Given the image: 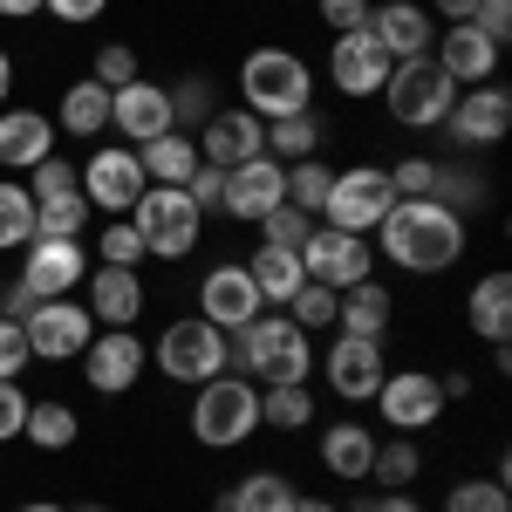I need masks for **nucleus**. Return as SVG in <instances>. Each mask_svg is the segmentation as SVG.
Masks as SVG:
<instances>
[{
    "mask_svg": "<svg viewBox=\"0 0 512 512\" xmlns=\"http://www.w3.org/2000/svg\"><path fill=\"white\" fill-rule=\"evenodd\" d=\"M444 512H512L506 478H458L444 492Z\"/></svg>",
    "mask_w": 512,
    "mask_h": 512,
    "instance_id": "nucleus-41",
    "label": "nucleus"
},
{
    "mask_svg": "<svg viewBox=\"0 0 512 512\" xmlns=\"http://www.w3.org/2000/svg\"><path fill=\"white\" fill-rule=\"evenodd\" d=\"M35 239V192L21 178H0V253H21Z\"/></svg>",
    "mask_w": 512,
    "mask_h": 512,
    "instance_id": "nucleus-37",
    "label": "nucleus"
},
{
    "mask_svg": "<svg viewBox=\"0 0 512 512\" xmlns=\"http://www.w3.org/2000/svg\"><path fill=\"white\" fill-rule=\"evenodd\" d=\"M465 321H472V335H485L492 349L512 335V280H506V267H492V274L472 280V294H465Z\"/></svg>",
    "mask_w": 512,
    "mask_h": 512,
    "instance_id": "nucleus-28",
    "label": "nucleus"
},
{
    "mask_svg": "<svg viewBox=\"0 0 512 512\" xmlns=\"http://www.w3.org/2000/svg\"><path fill=\"white\" fill-rule=\"evenodd\" d=\"M383 171H390L396 198H431V185H437V158H417V151L403 164H383Z\"/></svg>",
    "mask_w": 512,
    "mask_h": 512,
    "instance_id": "nucleus-46",
    "label": "nucleus"
},
{
    "mask_svg": "<svg viewBox=\"0 0 512 512\" xmlns=\"http://www.w3.org/2000/svg\"><path fill=\"white\" fill-rule=\"evenodd\" d=\"M96 260H103V267H137V260H151V253H144V233H137L130 219H110V226L96 233Z\"/></svg>",
    "mask_w": 512,
    "mask_h": 512,
    "instance_id": "nucleus-42",
    "label": "nucleus"
},
{
    "mask_svg": "<svg viewBox=\"0 0 512 512\" xmlns=\"http://www.w3.org/2000/svg\"><path fill=\"white\" fill-rule=\"evenodd\" d=\"M287 321H301L308 335L335 328V287H315V280H301V294L287 301Z\"/></svg>",
    "mask_w": 512,
    "mask_h": 512,
    "instance_id": "nucleus-43",
    "label": "nucleus"
},
{
    "mask_svg": "<svg viewBox=\"0 0 512 512\" xmlns=\"http://www.w3.org/2000/svg\"><path fill=\"white\" fill-rule=\"evenodd\" d=\"M198 315L212 321L219 335H239L253 315H267V301H260V287H253V274H246V260L205 267V280H198Z\"/></svg>",
    "mask_w": 512,
    "mask_h": 512,
    "instance_id": "nucleus-17",
    "label": "nucleus"
},
{
    "mask_svg": "<svg viewBox=\"0 0 512 512\" xmlns=\"http://www.w3.org/2000/svg\"><path fill=\"white\" fill-rule=\"evenodd\" d=\"M21 424H28V396H21V383H0V444H14Z\"/></svg>",
    "mask_w": 512,
    "mask_h": 512,
    "instance_id": "nucleus-53",
    "label": "nucleus"
},
{
    "mask_svg": "<svg viewBox=\"0 0 512 512\" xmlns=\"http://www.w3.org/2000/svg\"><path fill=\"white\" fill-rule=\"evenodd\" d=\"M390 315H396V294L383 280H355L335 294V335H369V342H383L390 335Z\"/></svg>",
    "mask_w": 512,
    "mask_h": 512,
    "instance_id": "nucleus-27",
    "label": "nucleus"
},
{
    "mask_svg": "<svg viewBox=\"0 0 512 512\" xmlns=\"http://www.w3.org/2000/svg\"><path fill=\"white\" fill-rule=\"evenodd\" d=\"M21 287L28 301H69L82 280H89V246L82 239H28L21 246Z\"/></svg>",
    "mask_w": 512,
    "mask_h": 512,
    "instance_id": "nucleus-15",
    "label": "nucleus"
},
{
    "mask_svg": "<svg viewBox=\"0 0 512 512\" xmlns=\"http://www.w3.org/2000/svg\"><path fill=\"white\" fill-rule=\"evenodd\" d=\"M260 151H267V123L253 117V110H212V123L198 130V158L219 164V171L260 158Z\"/></svg>",
    "mask_w": 512,
    "mask_h": 512,
    "instance_id": "nucleus-23",
    "label": "nucleus"
},
{
    "mask_svg": "<svg viewBox=\"0 0 512 512\" xmlns=\"http://www.w3.org/2000/svg\"><path fill=\"white\" fill-rule=\"evenodd\" d=\"M14 512H69V506H55V499H28V506H14Z\"/></svg>",
    "mask_w": 512,
    "mask_h": 512,
    "instance_id": "nucleus-59",
    "label": "nucleus"
},
{
    "mask_svg": "<svg viewBox=\"0 0 512 512\" xmlns=\"http://www.w3.org/2000/svg\"><path fill=\"white\" fill-rule=\"evenodd\" d=\"M151 369H158L164 383H178V390H198V383H212V376L233 369V335H219L205 315H178V321H164L158 349H151Z\"/></svg>",
    "mask_w": 512,
    "mask_h": 512,
    "instance_id": "nucleus-5",
    "label": "nucleus"
},
{
    "mask_svg": "<svg viewBox=\"0 0 512 512\" xmlns=\"http://www.w3.org/2000/svg\"><path fill=\"white\" fill-rule=\"evenodd\" d=\"M21 437L35 444V451H69L82 437V417L62 403V396H41V403H28V424H21Z\"/></svg>",
    "mask_w": 512,
    "mask_h": 512,
    "instance_id": "nucleus-34",
    "label": "nucleus"
},
{
    "mask_svg": "<svg viewBox=\"0 0 512 512\" xmlns=\"http://www.w3.org/2000/svg\"><path fill=\"white\" fill-rule=\"evenodd\" d=\"M308 424H321L308 383H274V390H260V431H308Z\"/></svg>",
    "mask_w": 512,
    "mask_h": 512,
    "instance_id": "nucleus-33",
    "label": "nucleus"
},
{
    "mask_svg": "<svg viewBox=\"0 0 512 512\" xmlns=\"http://www.w3.org/2000/svg\"><path fill=\"white\" fill-rule=\"evenodd\" d=\"M328 164L321 158H301V164H287V205L294 212H308V219H321V198H328Z\"/></svg>",
    "mask_w": 512,
    "mask_h": 512,
    "instance_id": "nucleus-40",
    "label": "nucleus"
},
{
    "mask_svg": "<svg viewBox=\"0 0 512 512\" xmlns=\"http://www.w3.org/2000/svg\"><path fill=\"white\" fill-rule=\"evenodd\" d=\"M185 198H192L198 212L212 219V212H219V198H226V171H219V164H198V171H192V185H185Z\"/></svg>",
    "mask_w": 512,
    "mask_h": 512,
    "instance_id": "nucleus-49",
    "label": "nucleus"
},
{
    "mask_svg": "<svg viewBox=\"0 0 512 512\" xmlns=\"http://www.w3.org/2000/svg\"><path fill=\"white\" fill-rule=\"evenodd\" d=\"M28 192L35 198H55V192H76V158H62V151H48V158L28 171Z\"/></svg>",
    "mask_w": 512,
    "mask_h": 512,
    "instance_id": "nucleus-47",
    "label": "nucleus"
},
{
    "mask_svg": "<svg viewBox=\"0 0 512 512\" xmlns=\"http://www.w3.org/2000/svg\"><path fill=\"white\" fill-rule=\"evenodd\" d=\"M76 362H82V376H89L96 396H123V390L144 383V362H151V355H144V342H137V328H96Z\"/></svg>",
    "mask_w": 512,
    "mask_h": 512,
    "instance_id": "nucleus-16",
    "label": "nucleus"
},
{
    "mask_svg": "<svg viewBox=\"0 0 512 512\" xmlns=\"http://www.w3.org/2000/svg\"><path fill=\"white\" fill-rule=\"evenodd\" d=\"M41 14H55L62 28H89V21L110 14V0H41Z\"/></svg>",
    "mask_w": 512,
    "mask_h": 512,
    "instance_id": "nucleus-52",
    "label": "nucleus"
},
{
    "mask_svg": "<svg viewBox=\"0 0 512 512\" xmlns=\"http://www.w3.org/2000/svg\"><path fill=\"white\" fill-rule=\"evenodd\" d=\"M76 192L89 198V212H103V219H123V212L144 198V158H137V144L89 151V164H76Z\"/></svg>",
    "mask_w": 512,
    "mask_h": 512,
    "instance_id": "nucleus-9",
    "label": "nucleus"
},
{
    "mask_svg": "<svg viewBox=\"0 0 512 512\" xmlns=\"http://www.w3.org/2000/svg\"><path fill=\"white\" fill-rule=\"evenodd\" d=\"M123 219L144 233V253L151 260H185V253H198V239H205V212L185 198V185H144V198Z\"/></svg>",
    "mask_w": 512,
    "mask_h": 512,
    "instance_id": "nucleus-6",
    "label": "nucleus"
},
{
    "mask_svg": "<svg viewBox=\"0 0 512 512\" xmlns=\"http://www.w3.org/2000/svg\"><path fill=\"white\" fill-rule=\"evenodd\" d=\"M396 205V185L383 164H349V171H335L328 178V198H321V226H335V233H376L383 226V212Z\"/></svg>",
    "mask_w": 512,
    "mask_h": 512,
    "instance_id": "nucleus-8",
    "label": "nucleus"
},
{
    "mask_svg": "<svg viewBox=\"0 0 512 512\" xmlns=\"http://www.w3.org/2000/svg\"><path fill=\"white\" fill-rule=\"evenodd\" d=\"M21 335H28V355H41V362H76L89 349V335H96V315L82 308L76 294L69 301H35L21 315Z\"/></svg>",
    "mask_w": 512,
    "mask_h": 512,
    "instance_id": "nucleus-12",
    "label": "nucleus"
},
{
    "mask_svg": "<svg viewBox=\"0 0 512 512\" xmlns=\"http://www.w3.org/2000/svg\"><path fill=\"white\" fill-rule=\"evenodd\" d=\"M444 130H451L458 151H492V144H506V137H512V89H506V82L458 89V103H451Z\"/></svg>",
    "mask_w": 512,
    "mask_h": 512,
    "instance_id": "nucleus-11",
    "label": "nucleus"
},
{
    "mask_svg": "<svg viewBox=\"0 0 512 512\" xmlns=\"http://www.w3.org/2000/svg\"><path fill=\"white\" fill-rule=\"evenodd\" d=\"M164 96H171V130H192V137L205 130V123H212V110H219V89H212L205 76H185V82H171Z\"/></svg>",
    "mask_w": 512,
    "mask_h": 512,
    "instance_id": "nucleus-39",
    "label": "nucleus"
},
{
    "mask_svg": "<svg viewBox=\"0 0 512 512\" xmlns=\"http://www.w3.org/2000/svg\"><path fill=\"white\" fill-rule=\"evenodd\" d=\"M287 499H294V478L287 472H246L212 499V512H287Z\"/></svg>",
    "mask_w": 512,
    "mask_h": 512,
    "instance_id": "nucleus-32",
    "label": "nucleus"
},
{
    "mask_svg": "<svg viewBox=\"0 0 512 512\" xmlns=\"http://www.w3.org/2000/svg\"><path fill=\"white\" fill-rule=\"evenodd\" d=\"M41 0H0V21H35Z\"/></svg>",
    "mask_w": 512,
    "mask_h": 512,
    "instance_id": "nucleus-56",
    "label": "nucleus"
},
{
    "mask_svg": "<svg viewBox=\"0 0 512 512\" xmlns=\"http://www.w3.org/2000/svg\"><path fill=\"white\" fill-rule=\"evenodd\" d=\"M35 355H28V335H21V321L0 315V383H21V369H28Z\"/></svg>",
    "mask_w": 512,
    "mask_h": 512,
    "instance_id": "nucleus-48",
    "label": "nucleus"
},
{
    "mask_svg": "<svg viewBox=\"0 0 512 512\" xmlns=\"http://www.w3.org/2000/svg\"><path fill=\"white\" fill-rule=\"evenodd\" d=\"M89 76L103 82V89H123V82L144 76V62H137V48H130V41H103V55H96V69H89Z\"/></svg>",
    "mask_w": 512,
    "mask_h": 512,
    "instance_id": "nucleus-44",
    "label": "nucleus"
},
{
    "mask_svg": "<svg viewBox=\"0 0 512 512\" xmlns=\"http://www.w3.org/2000/svg\"><path fill=\"white\" fill-rule=\"evenodd\" d=\"M185 424H192V437L205 451H239V444H253V431H260V383H246L239 369L198 383Z\"/></svg>",
    "mask_w": 512,
    "mask_h": 512,
    "instance_id": "nucleus-4",
    "label": "nucleus"
},
{
    "mask_svg": "<svg viewBox=\"0 0 512 512\" xmlns=\"http://www.w3.org/2000/svg\"><path fill=\"white\" fill-rule=\"evenodd\" d=\"M369 7L376 0H321V21L328 35H349V28H369Z\"/></svg>",
    "mask_w": 512,
    "mask_h": 512,
    "instance_id": "nucleus-51",
    "label": "nucleus"
},
{
    "mask_svg": "<svg viewBox=\"0 0 512 512\" xmlns=\"http://www.w3.org/2000/svg\"><path fill=\"white\" fill-rule=\"evenodd\" d=\"M369 478H376V492H410V485L424 478V444H417V437H390V444H376Z\"/></svg>",
    "mask_w": 512,
    "mask_h": 512,
    "instance_id": "nucleus-35",
    "label": "nucleus"
},
{
    "mask_svg": "<svg viewBox=\"0 0 512 512\" xmlns=\"http://www.w3.org/2000/svg\"><path fill=\"white\" fill-rule=\"evenodd\" d=\"M315 151H321V117H315V110H301V117H274V123H267V158L301 164V158H315Z\"/></svg>",
    "mask_w": 512,
    "mask_h": 512,
    "instance_id": "nucleus-36",
    "label": "nucleus"
},
{
    "mask_svg": "<svg viewBox=\"0 0 512 512\" xmlns=\"http://www.w3.org/2000/svg\"><path fill=\"white\" fill-rule=\"evenodd\" d=\"M82 226H89V198L82 192L35 198V239H82Z\"/></svg>",
    "mask_w": 512,
    "mask_h": 512,
    "instance_id": "nucleus-38",
    "label": "nucleus"
},
{
    "mask_svg": "<svg viewBox=\"0 0 512 512\" xmlns=\"http://www.w3.org/2000/svg\"><path fill=\"white\" fill-rule=\"evenodd\" d=\"M287 512H342V506H335V499H308V492H294V499H287Z\"/></svg>",
    "mask_w": 512,
    "mask_h": 512,
    "instance_id": "nucleus-57",
    "label": "nucleus"
},
{
    "mask_svg": "<svg viewBox=\"0 0 512 512\" xmlns=\"http://www.w3.org/2000/svg\"><path fill=\"white\" fill-rule=\"evenodd\" d=\"M472 7L478 0H431V21H444V28H451V21H472Z\"/></svg>",
    "mask_w": 512,
    "mask_h": 512,
    "instance_id": "nucleus-55",
    "label": "nucleus"
},
{
    "mask_svg": "<svg viewBox=\"0 0 512 512\" xmlns=\"http://www.w3.org/2000/svg\"><path fill=\"white\" fill-rule=\"evenodd\" d=\"M355 512H424L410 492H369V499H355Z\"/></svg>",
    "mask_w": 512,
    "mask_h": 512,
    "instance_id": "nucleus-54",
    "label": "nucleus"
},
{
    "mask_svg": "<svg viewBox=\"0 0 512 512\" xmlns=\"http://www.w3.org/2000/svg\"><path fill=\"white\" fill-rule=\"evenodd\" d=\"M110 130H117L123 144L164 137V130H171V96H164V82L137 76V82H123V89H110Z\"/></svg>",
    "mask_w": 512,
    "mask_h": 512,
    "instance_id": "nucleus-21",
    "label": "nucleus"
},
{
    "mask_svg": "<svg viewBox=\"0 0 512 512\" xmlns=\"http://www.w3.org/2000/svg\"><path fill=\"white\" fill-rule=\"evenodd\" d=\"M369 35L390 48V62H417V55H431L437 21H431V7H417V0H376L369 7Z\"/></svg>",
    "mask_w": 512,
    "mask_h": 512,
    "instance_id": "nucleus-22",
    "label": "nucleus"
},
{
    "mask_svg": "<svg viewBox=\"0 0 512 512\" xmlns=\"http://www.w3.org/2000/svg\"><path fill=\"white\" fill-rule=\"evenodd\" d=\"M315 369L328 376V390L342 396V403H376L383 376H390V355H383V342H369V335H335Z\"/></svg>",
    "mask_w": 512,
    "mask_h": 512,
    "instance_id": "nucleus-14",
    "label": "nucleus"
},
{
    "mask_svg": "<svg viewBox=\"0 0 512 512\" xmlns=\"http://www.w3.org/2000/svg\"><path fill=\"white\" fill-rule=\"evenodd\" d=\"M233 369L246 383H260V390H274V383H308V369H315V335H308L301 321H287V315H253L233 335Z\"/></svg>",
    "mask_w": 512,
    "mask_h": 512,
    "instance_id": "nucleus-2",
    "label": "nucleus"
},
{
    "mask_svg": "<svg viewBox=\"0 0 512 512\" xmlns=\"http://www.w3.org/2000/svg\"><path fill=\"white\" fill-rule=\"evenodd\" d=\"M376 260H390L403 274H444L451 260H465V212L437 205V198H396L383 226L369 233Z\"/></svg>",
    "mask_w": 512,
    "mask_h": 512,
    "instance_id": "nucleus-1",
    "label": "nucleus"
},
{
    "mask_svg": "<svg viewBox=\"0 0 512 512\" xmlns=\"http://www.w3.org/2000/svg\"><path fill=\"white\" fill-rule=\"evenodd\" d=\"M48 151H55V117L7 103L0 110V171H35Z\"/></svg>",
    "mask_w": 512,
    "mask_h": 512,
    "instance_id": "nucleus-25",
    "label": "nucleus"
},
{
    "mask_svg": "<svg viewBox=\"0 0 512 512\" xmlns=\"http://www.w3.org/2000/svg\"><path fill=\"white\" fill-rule=\"evenodd\" d=\"M0 178H7V171H0Z\"/></svg>",
    "mask_w": 512,
    "mask_h": 512,
    "instance_id": "nucleus-61",
    "label": "nucleus"
},
{
    "mask_svg": "<svg viewBox=\"0 0 512 512\" xmlns=\"http://www.w3.org/2000/svg\"><path fill=\"white\" fill-rule=\"evenodd\" d=\"M301 274L315 287H355V280H376V246L362 233H335V226H315L301 239Z\"/></svg>",
    "mask_w": 512,
    "mask_h": 512,
    "instance_id": "nucleus-10",
    "label": "nucleus"
},
{
    "mask_svg": "<svg viewBox=\"0 0 512 512\" xmlns=\"http://www.w3.org/2000/svg\"><path fill=\"white\" fill-rule=\"evenodd\" d=\"M76 512H110V506H76Z\"/></svg>",
    "mask_w": 512,
    "mask_h": 512,
    "instance_id": "nucleus-60",
    "label": "nucleus"
},
{
    "mask_svg": "<svg viewBox=\"0 0 512 512\" xmlns=\"http://www.w3.org/2000/svg\"><path fill=\"white\" fill-rule=\"evenodd\" d=\"M390 69H396L390 48L369 28H349V35L328 41V82H335V96H383Z\"/></svg>",
    "mask_w": 512,
    "mask_h": 512,
    "instance_id": "nucleus-18",
    "label": "nucleus"
},
{
    "mask_svg": "<svg viewBox=\"0 0 512 512\" xmlns=\"http://www.w3.org/2000/svg\"><path fill=\"white\" fill-rule=\"evenodd\" d=\"M472 28L485 41H499V48H506V41H512V0H478V7H472Z\"/></svg>",
    "mask_w": 512,
    "mask_h": 512,
    "instance_id": "nucleus-50",
    "label": "nucleus"
},
{
    "mask_svg": "<svg viewBox=\"0 0 512 512\" xmlns=\"http://www.w3.org/2000/svg\"><path fill=\"white\" fill-rule=\"evenodd\" d=\"M499 55H506V48H499V41H485L472 21H451V28L431 41V62H437V69H444L451 82H458V89L499 82Z\"/></svg>",
    "mask_w": 512,
    "mask_h": 512,
    "instance_id": "nucleus-20",
    "label": "nucleus"
},
{
    "mask_svg": "<svg viewBox=\"0 0 512 512\" xmlns=\"http://www.w3.org/2000/svg\"><path fill=\"white\" fill-rule=\"evenodd\" d=\"M82 287H89L82 308L96 315V328H137V315H144V274L137 267H96Z\"/></svg>",
    "mask_w": 512,
    "mask_h": 512,
    "instance_id": "nucleus-24",
    "label": "nucleus"
},
{
    "mask_svg": "<svg viewBox=\"0 0 512 512\" xmlns=\"http://www.w3.org/2000/svg\"><path fill=\"white\" fill-rule=\"evenodd\" d=\"M274 205H287V164L280 158H246V164H233L226 171V198H219V212L226 219H239V226H260Z\"/></svg>",
    "mask_w": 512,
    "mask_h": 512,
    "instance_id": "nucleus-19",
    "label": "nucleus"
},
{
    "mask_svg": "<svg viewBox=\"0 0 512 512\" xmlns=\"http://www.w3.org/2000/svg\"><path fill=\"white\" fill-rule=\"evenodd\" d=\"M55 130H69V137H103L110 130V89L96 76H82V82H69L62 89V103H55Z\"/></svg>",
    "mask_w": 512,
    "mask_h": 512,
    "instance_id": "nucleus-31",
    "label": "nucleus"
},
{
    "mask_svg": "<svg viewBox=\"0 0 512 512\" xmlns=\"http://www.w3.org/2000/svg\"><path fill=\"white\" fill-rule=\"evenodd\" d=\"M137 158H144V185H192V171L205 164L192 130H164L151 144H137Z\"/></svg>",
    "mask_w": 512,
    "mask_h": 512,
    "instance_id": "nucleus-29",
    "label": "nucleus"
},
{
    "mask_svg": "<svg viewBox=\"0 0 512 512\" xmlns=\"http://www.w3.org/2000/svg\"><path fill=\"white\" fill-rule=\"evenodd\" d=\"M246 274H253V287H260L267 308H287V301L301 294V280H308V274H301V253H294V246H267V239L253 246Z\"/></svg>",
    "mask_w": 512,
    "mask_h": 512,
    "instance_id": "nucleus-30",
    "label": "nucleus"
},
{
    "mask_svg": "<svg viewBox=\"0 0 512 512\" xmlns=\"http://www.w3.org/2000/svg\"><path fill=\"white\" fill-rule=\"evenodd\" d=\"M7 96H14V55L0 48V110H7Z\"/></svg>",
    "mask_w": 512,
    "mask_h": 512,
    "instance_id": "nucleus-58",
    "label": "nucleus"
},
{
    "mask_svg": "<svg viewBox=\"0 0 512 512\" xmlns=\"http://www.w3.org/2000/svg\"><path fill=\"white\" fill-rule=\"evenodd\" d=\"M376 410L396 437H424L431 424H444V390H437L431 369H390L376 390Z\"/></svg>",
    "mask_w": 512,
    "mask_h": 512,
    "instance_id": "nucleus-13",
    "label": "nucleus"
},
{
    "mask_svg": "<svg viewBox=\"0 0 512 512\" xmlns=\"http://www.w3.org/2000/svg\"><path fill=\"white\" fill-rule=\"evenodd\" d=\"M376 444H383V437L369 431L362 417H349V424H328L315 451H321V465H328V478L362 485V478H369V465H376Z\"/></svg>",
    "mask_w": 512,
    "mask_h": 512,
    "instance_id": "nucleus-26",
    "label": "nucleus"
},
{
    "mask_svg": "<svg viewBox=\"0 0 512 512\" xmlns=\"http://www.w3.org/2000/svg\"><path fill=\"white\" fill-rule=\"evenodd\" d=\"M451 103H458V82L444 76L431 55L396 62L390 82H383V110H390V123H403V130H444Z\"/></svg>",
    "mask_w": 512,
    "mask_h": 512,
    "instance_id": "nucleus-7",
    "label": "nucleus"
},
{
    "mask_svg": "<svg viewBox=\"0 0 512 512\" xmlns=\"http://www.w3.org/2000/svg\"><path fill=\"white\" fill-rule=\"evenodd\" d=\"M308 233H315V219L294 212V205H274V212L260 219V239H267V246H294V253H301V239H308Z\"/></svg>",
    "mask_w": 512,
    "mask_h": 512,
    "instance_id": "nucleus-45",
    "label": "nucleus"
},
{
    "mask_svg": "<svg viewBox=\"0 0 512 512\" xmlns=\"http://www.w3.org/2000/svg\"><path fill=\"white\" fill-rule=\"evenodd\" d=\"M239 110H253L260 123L315 110V69H308L294 48H280V41L253 48V55L239 62Z\"/></svg>",
    "mask_w": 512,
    "mask_h": 512,
    "instance_id": "nucleus-3",
    "label": "nucleus"
}]
</instances>
